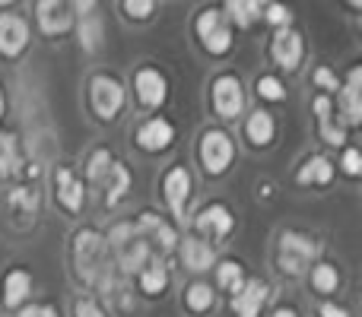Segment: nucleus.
<instances>
[{"instance_id":"nucleus-20","label":"nucleus","mask_w":362,"mask_h":317,"mask_svg":"<svg viewBox=\"0 0 362 317\" xmlns=\"http://www.w3.org/2000/svg\"><path fill=\"white\" fill-rule=\"evenodd\" d=\"M185 267L200 273V270L213 267V248L206 241H197V238H185Z\"/></svg>"},{"instance_id":"nucleus-33","label":"nucleus","mask_w":362,"mask_h":317,"mask_svg":"<svg viewBox=\"0 0 362 317\" xmlns=\"http://www.w3.org/2000/svg\"><path fill=\"white\" fill-rule=\"evenodd\" d=\"M264 6H267V10H264V19H267L270 25L280 29V25L293 23V10H289V6H283V4H264Z\"/></svg>"},{"instance_id":"nucleus-36","label":"nucleus","mask_w":362,"mask_h":317,"mask_svg":"<svg viewBox=\"0 0 362 317\" xmlns=\"http://www.w3.org/2000/svg\"><path fill=\"white\" fill-rule=\"evenodd\" d=\"M344 172L353 174V178H356V174L362 172V156H359L356 150H346V156H344Z\"/></svg>"},{"instance_id":"nucleus-4","label":"nucleus","mask_w":362,"mask_h":317,"mask_svg":"<svg viewBox=\"0 0 362 317\" xmlns=\"http://www.w3.org/2000/svg\"><path fill=\"white\" fill-rule=\"evenodd\" d=\"M315 254H318V244H315L312 238L299 235V232H286V235L280 238V270L283 273L302 276L308 263L315 261Z\"/></svg>"},{"instance_id":"nucleus-26","label":"nucleus","mask_w":362,"mask_h":317,"mask_svg":"<svg viewBox=\"0 0 362 317\" xmlns=\"http://www.w3.org/2000/svg\"><path fill=\"white\" fill-rule=\"evenodd\" d=\"M165 286H169V273H165V267H159V263L144 267V273H140V289H144L146 295H159Z\"/></svg>"},{"instance_id":"nucleus-28","label":"nucleus","mask_w":362,"mask_h":317,"mask_svg":"<svg viewBox=\"0 0 362 317\" xmlns=\"http://www.w3.org/2000/svg\"><path fill=\"white\" fill-rule=\"evenodd\" d=\"M187 308L191 311H206V308L213 305V292H210V286H204V282H194L191 289H187Z\"/></svg>"},{"instance_id":"nucleus-16","label":"nucleus","mask_w":362,"mask_h":317,"mask_svg":"<svg viewBox=\"0 0 362 317\" xmlns=\"http://www.w3.org/2000/svg\"><path fill=\"white\" fill-rule=\"evenodd\" d=\"M99 184H105V203L108 206H115V203H121V197L127 193V187H131V172H127L124 165H118V162L112 159V165H108V172H105V178L99 181Z\"/></svg>"},{"instance_id":"nucleus-9","label":"nucleus","mask_w":362,"mask_h":317,"mask_svg":"<svg viewBox=\"0 0 362 317\" xmlns=\"http://www.w3.org/2000/svg\"><path fill=\"white\" fill-rule=\"evenodd\" d=\"M302 35L296 29H289V25H280L274 35V42H270V54H274V61L280 64L283 70H296L302 64Z\"/></svg>"},{"instance_id":"nucleus-10","label":"nucleus","mask_w":362,"mask_h":317,"mask_svg":"<svg viewBox=\"0 0 362 317\" xmlns=\"http://www.w3.org/2000/svg\"><path fill=\"white\" fill-rule=\"evenodd\" d=\"M25 44H29V23L16 13H4L0 16V54L16 57L25 51Z\"/></svg>"},{"instance_id":"nucleus-29","label":"nucleus","mask_w":362,"mask_h":317,"mask_svg":"<svg viewBox=\"0 0 362 317\" xmlns=\"http://www.w3.org/2000/svg\"><path fill=\"white\" fill-rule=\"evenodd\" d=\"M242 282H245V273H242V267H238L235 261H226L223 267H219V286H226L229 292H238Z\"/></svg>"},{"instance_id":"nucleus-38","label":"nucleus","mask_w":362,"mask_h":317,"mask_svg":"<svg viewBox=\"0 0 362 317\" xmlns=\"http://www.w3.org/2000/svg\"><path fill=\"white\" fill-rule=\"evenodd\" d=\"M315 83H318L321 89H337V76L331 73L327 67H321V70H315Z\"/></svg>"},{"instance_id":"nucleus-1","label":"nucleus","mask_w":362,"mask_h":317,"mask_svg":"<svg viewBox=\"0 0 362 317\" xmlns=\"http://www.w3.org/2000/svg\"><path fill=\"white\" fill-rule=\"evenodd\" d=\"M76 273L83 282H99L108 273V241L93 229H83L74 241Z\"/></svg>"},{"instance_id":"nucleus-40","label":"nucleus","mask_w":362,"mask_h":317,"mask_svg":"<svg viewBox=\"0 0 362 317\" xmlns=\"http://www.w3.org/2000/svg\"><path fill=\"white\" fill-rule=\"evenodd\" d=\"M321 317H350V314L337 305H321Z\"/></svg>"},{"instance_id":"nucleus-17","label":"nucleus","mask_w":362,"mask_h":317,"mask_svg":"<svg viewBox=\"0 0 362 317\" xmlns=\"http://www.w3.org/2000/svg\"><path fill=\"white\" fill-rule=\"evenodd\" d=\"M32 292V280L25 270H13L10 276L4 280V305L6 308H19Z\"/></svg>"},{"instance_id":"nucleus-25","label":"nucleus","mask_w":362,"mask_h":317,"mask_svg":"<svg viewBox=\"0 0 362 317\" xmlns=\"http://www.w3.org/2000/svg\"><path fill=\"white\" fill-rule=\"evenodd\" d=\"M80 44L86 54H95L102 48V19L99 16H83L80 23Z\"/></svg>"},{"instance_id":"nucleus-30","label":"nucleus","mask_w":362,"mask_h":317,"mask_svg":"<svg viewBox=\"0 0 362 317\" xmlns=\"http://www.w3.org/2000/svg\"><path fill=\"white\" fill-rule=\"evenodd\" d=\"M312 286L318 289V292H334V289H337V270H334L331 263H321V267H315Z\"/></svg>"},{"instance_id":"nucleus-8","label":"nucleus","mask_w":362,"mask_h":317,"mask_svg":"<svg viewBox=\"0 0 362 317\" xmlns=\"http://www.w3.org/2000/svg\"><path fill=\"white\" fill-rule=\"evenodd\" d=\"M245 105V95H242V83L238 76L226 73L213 83V108H216L219 118H238Z\"/></svg>"},{"instance_id":"nucleus-7","label":"nucleus","mask_w":362,"mask_h":317,"mask_svg":"<svg viewBox=\"0 0 362 317\" xmlns=\"http://www.w3.org/2000/svg\"><path fill=\"white\" fill-rule=\"evenodd\" d=\"M35 19L45 35H64L74 25V10H70L67 0H38Z\"/></svg>"},{"instance_id":"nucleus-34","label":"nucleus","mask_w":362,"mask_h":317,"mask_svg":"<svg viewBox=\"0 0 362 317\" xmlns=\"http://www.w3.org/2000/svg\"><path fill=\"white\" fill-rule=\"evenodd\" d=\"M10 203H13V206H23L29 216H35L38 197H35V191H29V187H16V191L10 193Z\"/></svg>"},{"instance_id":"nucleus-45","label":"nucleus","mask_w":362,"mask_h":317,"mask_svg":"<svg viewBox=\"0 0 362 317\" xmlns=\"http://www.w3.org/2000/svg\"><path fill=\"white\" fill-rule=\"evenodd\" d=\"M0 112H4V92H0Z\"/></svg>"},{"instance_id":"nucleus-12","label":"nucleus","mask_w":362,"mask_h":317,"mask_svg":"<svg viewBox=\"0 0 362 317\" xmlns=\"http://www.w3.org/2000/svg\"><path fill=\"white\" fill-rule=\"evenodd\" d=\"M232 225H235V219H232V213L226 210L223 203L206 206L197 216V232L200 235H210V238H226L232 232Z\"/></svg>"},{"instance_id":"nucleus-22","label":"nucleus","mask_w":362,"mask_h":317,"mask_svg":"<svg viewBox=\"0 0 362 317\" xmlns=\"http://www.w3.org/2000/svg\"><path fill=\"white\" fill-rule=\"evenodd\" d=\"M226 16H229L238 29H248L255 19H261V4H257V0H226Z\"/></svg>"},{"instance_id":"nucleus-15","label":"nucleus","mask_w":362,"mask_h":317,"mask_svg":"<svg viewBox=\"0 0 362 317\" xmlns=\"http://www.w3.org/2000/svg\"><path fill=\"white\" fill-rule=\"evenodd\" d=\"M172 140H175V131H172V124H169V121H163V118L146 121V124L137 131V143L144 146L146 152H159V150H165V146H169Z\"/></svg>"},{"instance_id":"nucleus-39","label":"nucleus","mask_w":362,"mask_h":317,"mask_svg":"<svg viewBox=\"0 0 362 317\" xmlns=\"http://www.w3.org/2000/svg\"><path fill=\"white\" fill-rule=\"evenodd\" d=\"M19 317H57V311L51 305H32V308H25Z\"/></svg>"},{"instance_id":"nucleus-43","label":"nucleus","mask_w":362,"mask_h":317,"mask_svg":"<svg viewBox=\"0 0 362 317\" xmlns=\"http://www.w3.org/2000/svg\"><path fill=\"white\" fill-rule=\"evenodd\" d=\"M346 4H350L353 10H359V6H362V0H346Z\"/></svg>"},{"instance_id":"nucleus-3","label":"nucleus","mask_w":362,"mask_h":317,"mask_svg":"<svg viewBox=\"0 0 362 317\" xmlns=\"http://www.w3.org/2000/svg\"><path fill=\"white\" fill-rule=\"evenodd\" d=\"M194 29H197V38H200V44H204V51H210V54H226V51L232 48V29H229V23H226V13L210 6V10H204L197 16Z\"/></svg>"},{"instance_id":"nucleus-18","label":"nucleus","mask_w":362,"mask_h":317,"mask_svg":"<svg viewBox=\"0 0 362 317\" xmlns=\"http://www.w3.org/2000/svg\"><path fill=\"white\" fill-rule=\"evenodd\" d=\"M57 200H61L70 213H76L83 206V184L67 172V168L57 172Z\"/></svg>"},{"instance_id":"nucleus-5","label":"nucleus","mask_w":362,"mask_h":317,"mask_svg":"<svg viewBox=\"0 0 362 317\" xmlns=\"http://www.w3.org/2000/svg\"><path fill=\"white\" fill-rule=\"evenodd\" d=\"M232 156H235V146L226 137L223 131H206L200 140V162H204L206 174H223L229 168Z\"/></svg>"},{"instance_id":"nucleus-21","label":"nucleus","mask_w":362,"mask_h":317,"mask_svg":"<svg viewBox=\"0 0 362 317\" xmlns=\"http://www.w3.org/2000/svg\"><path fill=\"white\" fill-rule=\"evenodd\" d=\"M137 229L156 238L159 248H163V251H172V248H175V241H178L175 232H172L169 225H165L159 216H153V213H144V216H140V225H137Z\"/></svg>"},{"instance_id":"nucleus-23","label":"nucleus","mask_w":362,"mask_h":317,"mask_svg":"<svg viewBox=\"0 0 362 317\" xmlns=\"http://www.w3.org/2000/svg\"><path fill=\"white\" fill-rule=\"evenodd\" d=\"M331 178H334V165L325 156L308 159L299 172V184H327Z\"/></svg>"},{"instance_id":"nucleus-42","label":"nucleus","mask_w":362,"mask_h":317,"mask_svg":"<svg viewBox=\"0 0 362 317\" xmlns=\"http://www.w3.org/2000/svg\"><path fill=\"white\" fill-rule=\"evenodd\" d=\"M274 317H296L293 308H280V311H274Z\"/></svg>"},{"instance_id":"nucleus-27","label":"nucleus","mask_w":362,"mask_h":317,"mask_svg":"<svg viewBox=\"0 0 362 317\" xmlns=\"http://www.w3.org/2000/svg\"><path fill=\"white\" fill-rule=\"evenodd\" d=\"M19 165V146H16V137L6 131H0V174H10L16 172Z\"/></svg>"},{"instance_id":"nucleus-19","label":"nucleus","mask_w":362,"mask_h":317,"mask_svg":"<svg viewBox=\"0 0 362 317\" xmlns=\"http://www.w3.org/2000/svg\"><path fill=\"white\" fill-rule=\"evenodd\" d=\"M359 83H362V70L353 67L350 70V80H346V89H344V112H346V121L350 124H359L362 121V102H359Z\"/></svg>"},{"instance_id":"nucleus-11","label":"nucleus","mask_w":362,"mask_h":317,"mask_svg":"<svg viewBox=\"0 0 362 317\" xmlns=\"http://www.w3.org/2000/svg\"><path fill=\"white\" fill-rule=\"evenodd\" d=\"M264 301H267V282H261V280L242 282V289L232 295V311L238 317H257Z\"/></svg>"},{"instance_id":"nucleus-31","label":"nucleus","mask_w":362,"mask_h":317,"mask_svg":"<svg viewBox=\"0 0 362 317\" xmlns=\"http://www.w3.org/2000/svg\"><path fill=\"white\" fill-rule=\"evenodd\" d=\"M108 165H112V156H108V150H99V152H93V159H89V165H86V174H89V181H95V184H99V181L105 178Z\"/></svg>"},{"instance_id":"nucleus-44","label":"nucleus","mask_w":362,"mask_h":317,"mask_svg":"<svg viewBox=\"0 0 362 317\" xmlns=\"http://www.w3.org/2000/svg\"><path fill=\"white\" fill-rule=\"evenodd\" d=\"M10 4H16V0H0V6H10Z\"/></svg>"},{"instance_id":"nucleus-2","label":"nucleus","mask_w":362,"mask_h":317,"mask_svg":"<svg viewBox=\"0 0 362 317\" xmlns=\"http://www.w3.org/2000/svg\"><path fill=\"white\" fill-rule=\"evenodd\" d=\"M108 244L115 248V254H118V267L124 270V273H137V270H144L146 261H150V248H146V241L140 238V232L127 222L115 225L112 235H108Z\"/></svg>"},{"instance_id":"nucleus-24","label":"nucleus","mask_w":362,"mask_h":317,"mask_svg":"<svg viewBox=\"0 0 362 317\" xmlns=\"http://www.w3.org/2000/svg\"><path fill=\"white\" fill-rule=\"evenodd\" d=\"M245 133H248V140L255 146H267L270 140H274V118H270L267 112H255L248 127H245Z\"/></svg>"},{"instance_id":"nucleus-14","label":"nucleus","mask_w":362,"mask_h":317,"mask_svg":"<svg viewBox=\"0 0 362 317\" xmlns=\"http://www.w3.org/2000/svg\"><path fill=\"white\" fill-rule=\"evenodd\" d=\"M165 200H169L172 213H175L178 219H185V203H187V193H191V174L185 172V168H172L169 174H165Z\"/></svg>"},{"instance_id":"nucleus-6","label":"nucleus","mask_w":362,"mask_h":317,"mask_svg":"<svg viewBox=\"0 0 362 317\" xmlns=\"http://www.w3.org/2000/svg\"><path fill=\"white\" fill-rule=\"evenodd\" d=\"M89 89H93L95 114H99L102 121L118 118V112L124 108V89H121V83L112 80V76H95V80L89 83Z\"/></svg>"},{"instance_id":"nucleus-37","label":"nucleus","mask_w":362,"mask_h":317,"mask_svg":"<svg viewBox=\"0 0 362 317\" xmlns=\"http://www.w3.org/2000/svg\"><path fill=\"white\" fill-rule=\"evenodd\" d=\"M76 317H105V314H102V308L93 299H83L76 301Z\"/></svg>"},{"instance_id":"nucleus-32","label":"nucleus","mask_w":362,"mask_h":317,"mask_svg":"<svg viewBox=\"0 0 362 317\" xmlns=\"http://www.w3.org/2000/svg\"><path fill=\"white\" fill-rule=\"evenodd\" d=\"M257 95L270 99V102H280L283 95H286V89H283V83L276 80V76H261V80H257Z\"/></svg>"},{"instance_id":"nucleus-13","label":"nucleus","mask_w":362,"mask_h":317,"mask_svg":"<svg viewBox=\"0 0 362 317\" xmlns=\"http://www.w3.org/2000/svg\"><path fill=\"white\" fill-rule=\"evenodd\" d=\"M134 86H137V95L146 108H159L165 102V95H169V89H165V76L159 73V70H140Z\"/></svg>"},{"instance_id":"nucleus-41","label":"nucleus","mask_w":362,"mask_h":317,"mask_svg":"<svg viewBox=\"0 0 362 317\" xmlns=\"http://www.w3.org/2000/svg\"><path fill=\"white\" fill-rule=\"evenodd\" d=\"M93 6H95V0H74V10L83 13V16H86V13H93Z\"/></svg>"},{"instance_id":"nucleus-35","label":"nucleus","mask_w":362,"mask_h":317,"mask_svg":"<svg viewBox=\"0 0 362 317\" xmlns=\"http://www.w3.org/2000/svg\"><path fill=\"white\" fill-rule=\"evenodd\" d=\"M156 0H124V13L131 19H150Z\"/></svg>"}]
</instances>
